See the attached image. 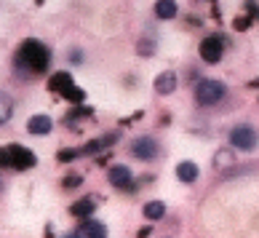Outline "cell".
I'll return each mask as SVG.
<instances>
[{
	"instance_id": "cell-1",
	"label": "cell",
	"mask_w": 259,
	"mask_h": 238,
	"mask_svg": "<svg viewBox=\"0 0 259 238\" xmlns=\"http://www.w3.org/2000/svg\"><path fill=\"white\" fill-rule=\"evenodd\" d=\"M16 64L24 67V70H30V72H43L46 67H49V51H46L43 43L27 41L16 54Z\"/></svg>"
},
{
	"instance_id": "cell-4",
	"label": "cell",
	"mask_w": 259,
	"mask_h": 238,
	"mask_svg": "<svg viewBox=\"0 0 259 238\" xmlns=\"http://www.w3.org/2000/svg\"><path fill=\"white\" fill-rule=\"evenodd\" d=\"M230 142H233V147L243 150V153H251L256 147V134H254L251 126H235L230 131Z\"/></svg>"
},
{
	"instance_id": "cell-16",
	"label": "cell",
	"mask_w": 259,
	"mask_h": 238,
	"mask_svg": "<svg viewBox=\"0 0 259 238\" xmlns=\"http://www.w3.org/2000/svg\"><path fill=\"white\" fill-rule=\"evenodd\" d=\"M14 115V99L6 91H0V123H8Z\"/></svg>"
},
{
	"instance_id": "cell-5",
	"label": "cell",
	"mask_w": 259,
	"mask_h": 238,
	"mask_svg": "<svg viewBox=\"0 0 259 238\" xmlns=\"http://www.w3.org/2000/svg\"><path fill=\"white\" fill-rule=\"evenodd\" d=\"M51 91L64 94L67 99H83V91L78 89V86H72V78H70L67 72L54 75V78H51Z\"/></svg>"
},
{
	"instance_id": "cell-8",
	"label": "cell",
	"mask_w": 259,
	"mask_h": 238,
	"mask_svg": "<svg viewBox=\"0 0 259 238\" xmlns=\"http://www.w3.org/2000/svg\"><path fill=\"white\" fill-rule=\"evenodd\" d=\"M75 235H80V238H102V235H107V227H104L102 222H97V220L83 217V222H80L78 230H75Z\"/></svg>"
},
{
	"instance_id": "cell-6",
	"label": "cell",
	"mask_w": 259,
	"mask_h": 238,
	"mask_svg": "<svg viewBox=\"0 0 259 238\" xmlns=\"http://www.w3.org/2000/svg\"><path fill=\"white\" fill-rule=\"evenodd\" d=\"M222 37H219V35H208L206 37V41L203 43H200V56H203V59L208 62V64H214V62H219V59H222Z\"/></svg>"
},
{
	"instance_id": "cell-17",
	"label": "cell",
	"mask_w": 259,
	"mask_h": 238,
	"mask_svg": "<svg viewBox=\"0 0 259 238\" xmlns=\"http://www.w3.org/2000/svg\"><path fill=\"white\" fill-rule=\"evenodd\" d=\"M214 164H217L219 169H222V166H230V164H233V153H230V150H219Z\"/></svg>"
},
{
	"instance_id": "cell-2",
	"label": "cell",
	"mask_w": 259,
	"mask_h": 238,
	"mask_svg": "<svg viewBox=\"0 0 259 238\" xmlns=\"http://www.w3.org/2000/svg\"><path fill=\"white\" fill-rule=\"evenodd\" d=\"M0 166L30 169L35 166V155H32V150H27L22 145H8V147H0Z\"/></svg>"
},
{
	"instance_id": "cell-12",
	"label": "cell",
	"mask_w": 259,
	"mask_h": 238,
	"mask_svg": "<svg viewBox=\"0 0 259 238\" xmlns=\"http://www.w3.org/2000/svg\"><path fill=\"white\" fill-rule=\"evenodd\" d=\"M177 177L182 179V182H195L198 179V166L193 164V161H182V164L177 166Z\"/></svg>"
},
{
	"instance_id": "cell-11",
	"label": "cell",
	"mask_w": 259,
	"mask_h": 238,
	"mask_svg": "<svg viewBox=\"0 0 259 238\" xmlns=\"http://www.w3.org/2000/svg\"><path fill=\"white\" fill-rule=\"evenodd\" d=\"M110 182H112L115 187H131V169L123 166V164L112 166V169H110Z\"/></svg>"
},
{
	"instance_id": "cell-9",
	"label": "cell",
	"mask_w": 259,
	"mask_h": 238,
	"mask_svg": "<svg viewBox=\"0 0 259 238\" xmlns=\"http://www.w3.org/2000/svg\"><path fill=\"white\" fill-rule=\"evenodd\" d=\"M51 129H54V121L49 115H32L30 121H27V131L35 137H46V134H51Z\"/></svg>"
},
{
	"instance_id": "cell-7",
	"label": "cell",
	"mask_w": 259,
	"mask_h": 238,
	"mask_svg": "<svg viewBox=\"0 0 259 238\" xmlns=\"http://www.w3.org/2000/svg\"><path fill=\"white\" fill-rule=\"evenodd\" d=\"M131 153L142 161H152V158H158V142L152 137H139V139H134Z\"/></svg>"
},
{
	"instance_id": "cell-15",
	"label": "cell",
	"mask_w": 259,
	"mask_h": 238,
	"mask_svg": "<svg viewBox=\"0 0 259 238\" xmlns=\"http://www.w3.org/2000/svg\"><path fill=\"white\" fill-rule=\"evenodd\" d=\"M163 214H166V204H163V201H150V204H145V217H147V220L158 222V220H163Z\"/></svg>"
},
{
	"instance_id": "cell-14",
	"label": "cell",
	"mask_w": 259,
	"mask_h": 238,
	"mask_svg": "<svg viewBox=\"0 0 259 238\" xmlns=\"http://www.w3.org/2000/svg\"><path fill=\"white\" fill-rule=\"evenodd\" d=\"M155 14H158V19H174L177 16V0H158Z\"/></svg>"
},
{
	"instance_id": "cell-13",
	"label": "cell",
	"mask_w": 259,
	"mask_h": 238,
	"mask_svg": "<svg viewBox=\"0 0 259 238\" xmlns=\"http://www.w3.org/2000/svg\"><path fill=\"white\" fill-rule=\"evenodd\" d=\"M94 209H97V201H94V198H83V201H78V204H72V209L70 212L75 214V217H91L94 214Z\"/></svg>"
},
{
	"instance_id": "cell-3",
	"label": "cell",
	"mask_w": 259,
	"mask_h": 238,
	"mask_svg": "<svg viewBox=\"0 0 259 238\" xmlns=\"http://www.w3.org/2000/svg\"><path fill=\"white\" fill-rule=\"evenodd\" d=\"M225 94H227V86L222 81L203 78V81L195 86V99H198V104H203V107H211V104L222 102Z\"/></svg>"
},
{
	"instance_id": "cell-10",
	"label": "cell",
	"mask_w": 259,
	"mask_h": 238,
	"mask_svg": "<svg viewBox=\"0 0 259 238\" xmlns=\"http://www.w3.org/2000/svg\"><path fill=\"white\" fill-rule=\"evenodd\" d=\"M155 91L158 94H174L177 91V72H171V70H166V72H160L158 78H155Z\"/></svg>"
}]
</instances>
